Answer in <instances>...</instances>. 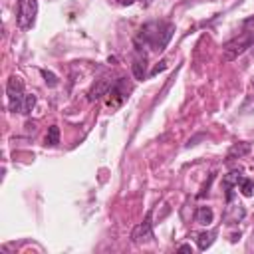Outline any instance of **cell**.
Masks as SVG:
<instances>
[{
  "label": "cell",
  "mask_w": 254,
  "mask_h": 254,
  "mask_svg": "<svg viewBox=\"0 0 254 254\" xmlns=\"http://www.w3.org/2000/svg\"><path fill=\"white\" fill-rule=\"evenodd\" d=\"M254 44V32H242L222 44V62H232Z\"/></svg>",
  "instance_id": "obj_2"
},
{
  "label": "cell",
  "mask_w": 254,
  "mask_h": 254,
  "mask_svg": "<svg viewBox=\"0 0 254 254\" xmlns=\"http://www.w3.org/2000/svg\"><path fill=\"white\" fill-rule=\"evenodd\" d=\"M117 2H119L121 6H131V4L135 2V0H117Z\"/></svg>",
  "instance_id": "obj_22"
},
{
  "label": "cell",
  "mask_w": 254,
  "mask_h": 254,
  "mask_svg": "<svg viewBox=\"0 0 254 254\" xmlns=\"http://www.w3.org/2000/svg\"><path fill=\"white\" fill-rule=\"evenodd\" d=\"M250 143H236V145H232L230 147V151H228V155H226V161H232V159H240V157H244V155H248L250 153Z\"/></svg>",
  "instance_id": "obj_11"
},
{
  "label": "cell",
  "mask_w": 254,
  "mask_h": 254,
  "mask_svg": "<svg viewBox=\"0 0 254 254\" xmlns=\"http://www.w3.org/2000/svg\"><path fill=\"white\" fill-rule=\"evenodd\" d=\"M216 236H218V230H204V232H198V234H196V246H198V250L210 248V246L214 244Z\"/></svg>",
  "instance_id": "obj_10"
},
{
  "label": "cell",
  "mask_w": 254,
  "mask_h": 254,
  "mask_svg": "<svg viewBox=\"0 0 254 254\" xmlns=\"http://www.w3.org/2000/svg\"><path fill=\"white\" fill-rule=\"evenodd\" d=\"M34 105H36V95L28 93V95H26V103H24V113H22V115H28V113L34 109Z\"/></svg>",
  "instance_id": "obj_16"
},
{
  "label": "cell",
  "mask_w": 254,
  "mask_h": 254,
  "mask_svg": "<svg viewBox=\"0 0 254 254\" xmlns=\"http://www.w3.org/2000/svg\"><path fill=\"white\" fill-rule=\"evenodd\" d=\"M113 79H109V77H101V79H95V83L91 85V89L87 91V101H97V99H101V97H105L109 91H111V87H113Z\"/></svg>",
  "instance_id": "obj_7"
},
{
  "label": "cell",
  "mask_w": 254,
  "mask_h": 254,
  "mask_svg": "<svg viewBox=\"0 0 254 254\" xmlns=\"http://www.w3.org/2000/svg\"><path fill=\"white\" fill-rule=\"evenodd\" d=\"M240 192H242L244 196H254V181L244 177V179L240 181Z\"/></svg>",
  "instance_id": "obj_15"
},
{
  "label": "cell",
  "mask_w": 254,
  "mask_h": 254,
  "mask_svg": "<svg viewBox=\"0 0 254 254\" xmlns=\"http://www.w3.org/2000/svg\"><path fill=\"white\" fill-rule=\"evenodd\" d=\"M244 177H242V173L240 171H230L228 175H224L222 177V189H224V192H226V200L228 202H232V196H234V189L240 185V181H242Z\"/></svg>",
  "instance_id": "obj_8"
},
{
  "label": "cell",
  "mask_w": 254,
  "mask_h": 254,
  "mask_svg": "<svg viewBox=\"0 0 254 254\" xmlns=\"http://www.w3.org/2000/svg\"><path fill=\"white\" fill-rule=\"evenodd\" d=\"M179 252H190V244H181L179 246Z\"/></svg>",
  "instance_id": "obj_20"
},
{
  "label": "cell",
  "mask_w": 254,
  "mask_h": 254,
  "mask_svg": "<svg viewBox=\"0 0 254 254\" xmlns=\"http://www.w3.org/2000/svg\"><path fill=\"white\" fill-rule=\"evenodd\" d=\"M165 67H167V62H161V65H157V67H155V69L151 71V75H155V73H159V71H163Z\"/></svg>",
  "instance_id": "obj_19"
},
{
  "label": "cell",
  "mask_w": 254,
  "mask_h": 254,
  "mask_svg": "<svg viewBox=\"0 0 254 254\" xmlns=\"http://www.w3.org/2000/svg\"><path fill=\"white\" fill-rule=\"evenodd\" d=\"M6 95H8V107L14 113H24V103H26V95L24 93V81L18 75H12L6 83Z\"/></svg>",
  "instance_id": "obj_3"
},
{
  "label": "cell",
  "mask_w": 254,
  "mask_h": 254,
  "mask_svg": "<svg viewBox=\"0 0 254 254\" xmlns=\"http://www.w3.org/2000/svg\"><path fill=\"white\" fill-rule=\"evenodd\" d=\"M58 143H60V127H58V125H52V127L48 129V135H46V145L56 147Z\"/></svg>",
  "instance_id": "obj_14"
},
{
  "label": "cell",
  "mask_w": 254,
  "mask_h": 254,
  "mask_svg": "<svg viewBox=\"0 0 254 254\" xmlns=\"http://www.w3.org/2000/svg\"><path fill=\"white\" fill-rule=\"evenodd\" d=\"M42 75L46 77V83L50 85V87H54V85H58V77L52 73V71H46V69H42Z\"/></svg>",
  "instance_id": "obj_17"
},
{
  "label": "cell",
  "mask_w": 254,
  "mask_h": 254,
  "mask_svg": "<svg viewBox=\"0 0 254 254\" xmlns=\"http://www.w3.org/2000/svg\"><path fill=\"white\" fill-rule=\"evenodd\" d=\"M151 2H153V0H141V4H143V6H149Z\"/></svg>",
  "instance_id": "obj_23"
},
{
  "label": "cell",
  "mask_w": 254,
  "mask_h": 254,
  "mask_svg": "<svg viewBox=\"0 0 254 254\" xmlns=\"http://www.w3.org/2000/svg\"><path fill=\"white\" fill-rule=\"evenodd\" d=\"M129 91H131V87L127 85V81H125L123 77H119V79L113 83L111 91L107 93V95H109L107 105H109V107H119V105L127 99V93H129Z\"/></svg>",
  "instance_id": "obj_6"
},
{
  "label": "cell",
  "mask_w": 254,
  "mask_h": 254,
  "mask_svg": "<svg viewBox=\"0 0 254 254\" xmlns=\"http://www.w3.org/2000/svg\"><path fill=\"white\" fill-rule=\"evenodd\" d=\"M252 87H254V77H252Z\"/></svg>",
  "instance_id": "obj_24"
},
{
  "label": "cell",
  "mask_w": 254,
  "mask_h": 254,
  "mask_svg": "<svg viewBox=\"0 0 254 254\" xmlns=\"http://www.w3.org/2000/svg\"><path fill=\"white\" fill-rule=\"evenodd\" d=\"M173 32H175V26L171 22H163V20L147 22L139 30L135 44H143V46L151 48L153 52H163L167 48V44L171 42Z\"/></svg>",
  "instance_id": "obj_1"
},
{
  "label": "cell",
  "mask_w": 254,
  "mask_h": 254,
  "mask_svg": "<svg viewBox=\"0 0 254 254\" xmlns=\"http://www.w3.org/2000/svg\"><path fill=\"white\" fill-rule=\"evenodd\" d=\"M38 14V0H18V26L28 30L34 26Z\"/></svg>",
  "instance_id": "obj_4"
},
{
  "label": "cell",
  "mask_w": 254,
  "mask_h": 254,
  "mask_svg": "<svg viewBox=\"0 0 254 254\" xmlns=\"http://www.w3.org/2000/svg\"><path fill=\"white\" fill-rule=\"evenodd\" d=\"M155 236H153V222H151V212H147L145 220L139 222L133 232H131V240L135 244H145V242H151Z\"/></svg>",
  "instance_id": "obj_5"
},
{
  "label": "cell",
  "mask_w": 254,
  "mask_h": 254,
  "mask_svg": "<svg viewBox=\"0 0 254 254\" xmlns=\"http://www.w3.org/2000/svg\"><path fill=\"white\" fill-rule=\"evenodd\" d=\"M244 218V208L238 204L236 208H232V206H228V210H226V214H224V222L226 224H234V222H238V220H242Z\"/></svg>",
  "instance_id": "obj_13"
},
{
  "label": "cell",
  "mask_w": 254,
  "mask_h": 254,
  "mask_svg": "<svg viewBox=\"0 0 254 254\" xmlns=\"http://www.w3.org/2000/svg\"><path fill=\"white\" fill-rule=\"evenodd\" d=\"M248 107L254 111V99H252V97H248V101H246V103L240 107V111H242V113H246V109H248Z\"/></svg>",
  "instance_id": "obj_18"
},
{
  "label": "cell",
  "mask_w": 254,
  "mask_h": 254,
  "mask_svg": "<svg viewBox=\"0 0 254 254\" xmlns=\"http://www.w3.org/2000/svg\"><path fill=\"white\" fill-rule=\"evenodd\" d=\"M244 26H246V28H252V26H254V16H252V18H246V20H244Z\"/></svg>",
  "instance_id": "obj_21"
},
{
  "label": "cell",
  "mask_w": 254,
  "mask_h": 254,
  "mask_svg": "<svg viewBox=\"0 0 254 254\" xmlns=\"http://www.w3.org/2000/svg\"><path fill=\"white\" fill-rule=\"evenodd\" d=\"M212 218H214V212H212V208H208V206H198V208L194 210V220H196L198 224L208 226V224L212 222Z\"/></svg>",
  "instance_id": "obj_12"
},
{
  "label": "cell",
  "mask_w": 254,
  "mask_h": 254,
  "mask_svg": "<svg viewBox=\"0 0 254 254\" xmlns=\"http://www.w3.org/2000/svg\"><path fill=\"white\" fill-rule=\"evenodd\" d=\"M131 69H133V75L137 79H143L147 75V56H145V52H143V48L139 44H137V50H135V58H133Z\"/></svg>",
  "instance_id": "obj_9"
}]
</instances>
